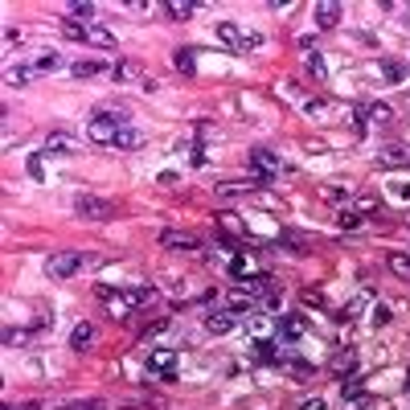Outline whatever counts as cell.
<instances>
[{
	"mask_svg": "<svg viewBox=\"0 0 410 410\" xmlns=\"http://www.w3.org/2000/svg\"><path fill=\"white\" fill-rule=\"evenodd\" d=\"M214 33H217V41H222V46H230L234 53H246V49L263 46V33H255V29H238L234 21H222Z\"/></svg>",
	"mask_w": 410,
	"mask_h": 410,
	"instance_id": "6da1fadb",
	"label": "cell"
},
{
	"mask_svg": "<svg viewBox=\"0 0 410 410\" xmlns=\"http://www.w3.org/2000/svg\"><path fill=\"white\" fill-rule=\"evenodd\" d=\"M250 169H255V185L263 189V185H275V181H279L283 160H279V152H271V148H255V152H250Z\"/></svg>",
	"mask_w": 410,
	"mask_h": 410,
	"instance_id": "7a4b0ae2",
	"label": "cell"
},
{
	"mask_svg": "<svg viewBox=\"0 0 410 410\" xmlns=\"http://www.w3.org/2000/svg\"><path fill=\"white\" fill-rule=\"evenodd\" d=\"M120 127H127V115H123V111H98L95 120L87 123V136L98 140V144H115Z\"/></svg>",
	"mask_w": 410,
	"mask_h": 410,
	"instance_id": "3957f363",
	"label": "cell"
},
{
	"mask_svg": "<svg viewBox=\"0 0 410 410\" xmlns=\"http://www.w3.org/2000/svg\"><path fill=\"white\" fill-rule=\"evenodd\" d=\"M66 33H70L74 41H87V46H98V49H115V33L111 29H103V25H82V21H66L62 25Z\"/></svg>",
	"mask_w": 410,
	"mask_h": 410,
	"instance_id": "277c9868",
	"label": "cell"
},
{
	"mask_svg": "<svg viewBox=\"0 0 410 410\" xmlns=\"http://www.w3.org/2000/svg\"><path fill=\"white\" fill-rule=\"evenodd\" d=\"M82 267H87V255H78V250H58V255L46 259V275L49 279H70L74 271H82Z\"/></svg>",
	"mask_w": 410,
	"mask_h": 410,
	"instance_id": "5b68a950",
	"label": "cell"
},
{
	"mask_svg": "<svg viewBox=\"0 0 410 410\" xmlns=\"http://www.w3.org/2000/svg\"><path fill=\"white\" fill-rule=\"evenodd\" d=\"M74 214L87 217V222H107V217H115V205H111V201H103V197L78 193V197H74Z\"/></svg>",
	"mask_w": 410,
	"mask_h": 410,
	"instance_id": "8992f818",
	"label": "cell"
},
{
	"mask_svg": "<svg viewBox=\"0 0 410 410\" xmlns=\"http://www.w3.org/2000/svg\"><path fill=\"white\" fill-rule=\"evenodd\" d=\"M308 337V320L300 312H288V316H279V324H275V340L279 345H295V340H304Z\"/></svg>",
	"mask_w": 410,
	"mask_h": 410,
	"instance_id": "52a82bcc",
	"label": "cell"
},
{
	"mask_svg": "<svg viewBox=\"0 0 410 410\" xmlns=\"http://www.w3.org/2000/svg\"><path fill=\"white\" fill-rule=\"evenodd\" d=\"M172 369H177V349H169V345H156V349H148V373H160V378H169Z\"/></svg>",
	"mask_w": 410,
	"mask_h": 410,
	"instance_id": "ba28073f",
	"label": "cell"
},
{
	"mask_svg": "<svg viewBox=\"0 0 410 410\" xmlns=\"http://www.w3.org/2000/svg\"><path fill=\"white\" fill-rule=\"evenodd\" d=\"M98 300L111 308V316H120V320H127V316H132V304H127V295H123L120 288H107V283H98Z\"/></svg>",
	"mask_w": 410,
	"mask_h": 410,
	"instance_id": "9c48e42d",
	"label": "cell"
},
{
	"mask_svg": "<svg viewBox=\"0 0 410 410\" xmlns=\"http://www.w3.org/2000/svg\"><path fill=\"white\" fill-rule=\"evenodd\" d=\"M242 316L234 308H222V312H210L205 316V328L214 333V337H226V333H234V324H238Z\"/></svg>",
	"mask_w": 410,
	"mask_h": 410,
	"instance_id": "30bf717a",
	"label": "cell"
},
{
	"mask_svg": "<svg viewBox=\"0 0 410 410\" xmlns=\"http://www.w3.org/2000/svg\"><path fill=\"white\" fill-rule=\"evenodd\" d=\"M78 140H74L70 132H49L46 136V148H41V152H49V156H70V152H78Z\"/></svg>",
	"mask_w": 410,
	"mask_h": 410,
	"instance_id": "8fae6325",
	"label": "cell"
},
{
	"mask_svg": "<svg viewBox=\"0 0 410 410\" xmlns=\"http://www.w3.org/2000/svg\"><path fill=\"white\" fill-rule=\"evenodd\" d=\"M353 369H357V353H353V349H337V353H333V373L345 382V378H357Z\"/></svg>",
	"mask_w": 410,
	"mask_h": 410,
	"instance_id": "7c38bea8",
	"label": "cell"
},
{
	"mask_svg": "<svg viewBox=\"0 0 410 410\" xmlns=\"http://www.w3.org/2000/svg\"><path fill=\"white\" fill-rule=\"evenodd\" d=\"M160 246H169V250H197L201 242H197L193 234H185V230H165V234H160Z\"/></svg>",
	"mask_w": 410,
	"mask_h": 410,
	"instance_id": "4fadbf2b",
	"label": "cell"
},
{
	"mask_svg": "<svg viewBox=\"0 0 410 410\" xmlns=\"http://www.w3.org/2000/svg\"><path fill=\"white\" fill-rule=\"evenodd\" d=\"M312 17H316L320 29H333V25L340 21V4H337V0H320V4L312 8Z\"/></svg>",
	"mask_w": 410,
	"mask_h": 410,
	"instance_id": "5bb4252c",
	"label": "cell"
},
{
	"mask_svg": "<svg viewBox=\"0 0 410 410\" xmlns=\"http://www.w3.org/2000/svg\"><path fill=\"white\" fill-rule=\"evenodd\" d=\"M107 70H111V66H107V62H95V58H78L70 66V74L78 82H82V78H95V74H107Z\"/></svg>",
	"mask_w": 410,
	"mask_h": 410,
	"instance_id": "9a60e30c",
	"label": "cell"
},
{
	"mask_svg": "<svg viewBox=\"0 0 410 410\" xmlns=\"http://www.w3.org/2000/svg\"><path fill=\"white\" fill-rule=\"evenodd\" d=\"M91 340H95V324H74V333H70V349L74 353H82V349H91Z\"/></svg>",
	"mask_w": 410,
	"mask_h": 410,
	"instance_id": "2e32d148",
	"label": "cell"
},
{
	"mask_svg": "<svg viewBox=\"0 0 410 410\" xmlns=\"http://www.w3.org/2000/svg\"><path fill=\"white\" fill-rule=\"evenodd\" d=\"M361 115H365V123H378V127H386V123L394 120V111H390L386 103H365Z\"/></svg>",
	"mask_w": 410,
	"mask_h": 410,
	"instance_id": "e0dca14e",
	"label": "cell"
},
{
	"mask_svg": "<svg viewBox=\"0 0 410 410\" xmlns=\"http://www.w3.org/2000/svg\"><path fill=\"white\" fill-rule=\"evenodd\" d=\"M115 148H123V152H136V148H144V132H140V127H120V136H115Z\"/></svg>",
	"mask_w": 410,
	"mask_h": 410,
	"instance_id": "ac0fdd59",
	"label": "cell"
},
{
	"mask_svg": "<svg viewBox=\"0 0 410 410\" xmlns=\"http://www.w3.org/2000/svg\"><path fill=\"white\" fill-rule=\"evenodd\" d=\"M304 66H308V74H312L316 82H324V78H328V66H324L320 49H312V46H308V58H304Z\"/></svg>",
	"mask_w": 410,
	"mask_h": 410,
	"instance_id": "d6986e66",
	"label": "cell"
},
{
	"mask_svg": "<svg viewBox=\"0 0 410 410\" xmlns=\"http://www.w3.org/2000/svg\"><path fill=\"white\" fill-rule=\"evenodd\" d=\"M29 78H37V66H33V62H17V66H8V82H13V87H25Z\"/></svg>",
	"mask_w": 410,
	"mask_h": 410,
	"instance_id": "ffe728a7",
	"label": "cell"
},
{
	"mask_svg": "<svg viewBox=\"0 0 410 410\" xmlns=\"http://www.w3.org/2000/svg\"><path fill=\"white\" fill-rule=\"evenodd\" d=\"M123 295H127L132 308H148V304L156 300V288H123Z\"/></svg>",
	"mask_w": 410,
	"mask_h": 410,
	"instance_id": "44dd1931",
	"label": "cell"
},
{
	"mask_svg": "<svg viewBox=\"0 0 410 410\" xmlns=\"http://www.w3.org/2000/svg\"><path fill=\"white\" fill-rule=\"evenodd\" d=\"M165 13H169L172 21H189V17L197 13V4H189V0H169V4H165Z\"/></svg>",
	"mask_w": 410,
	"mask_h": 410,
	"instance_id": "7402d4cb",
	"label": "cell"
},
{
	"mask_svg": "<svg viewBox=\"0 0 410 410\" xmlns=\"http://www.w3.org/2000/svg\"><path fill=\"white\" fill-rule=\"evenodd\" d=\"M406 160H410V152L406 148H398V144H390V148L378 152V165H406Z\"/></svg>",
	"mask_w": 410,
	"mask_h": 410,
	"instance_id": "603a6c76",
	"label": "cell"
},
{
	"mask_svg": "<svg viewBox=\"0 0 410 410\" xmlns=\"http://www.w3.org/2000/svg\"><path fill=\"white\" fill-rule=\"evenodd\" d=\"M390 271H394V275H402V279H410V255L406 250H390Z\"/></svg>",
	"mask_w": 410,
	"mask_h": 410,
	"instance_id": "cb8c5ba5",
	"label": "cell"
},
{
	"mask_svg": "<svg viewBox=\"0 0 410 410\" xmlns=\"http://www.w3.org/2000/svg\"><path fill=\"white\" fill-rule=\"evenodd\" d=\"M288 369H291V382H312V378H316V369L308 361H300V357H291Z\"/></svg>",
	"mask_w": 410,
	"mask_h": 410,
	"instance_id": "d4e9b609",
	"label": "cell"
},
{
	"mask_svg": "<svg viewBox=\"0 0 410 410\" xmlns=\"http://www.w3.org/2000/svg\"><path fill=\"white\" fill-rule=\"evenodd\" d=\"M172 66H177V70H185V74L197 70V62H193V53H189V49H177V53H172Z\"/></svg>",
	"mask_w": 410,
	"mask_h": 410,
	"instance_id": "484cf974",
	"label": "cell"
},
{
	"mask_svg": "<svg viewBox=\"0 0 410 410\" xmlns=\"http://www.w3.org/2000/svg\"><path fill=\"white\" fill-rule=\"evenodd\" d=\"M70 13H74V21L82 17V25H95V4H82V0H74Z\"/></svg>",
	"mask_w": 410,
	"mask_h": 410,
	"instance_id": "4316f807",
	"label": "cell"
},
{
	"mask_svg": "<svg viewBox=\"0 0 410 410\" xmlns=\"http://www.w3.org/2000/svg\"><path fill=\"white\" fill-rule=\"evenodd\" d=\"M33 66H37V74H49V70H58V66H62V58H58V53H41Z\"/></svg>",
	"mask_w": 410,
	"mask_h": 410,
	"instance_id": "83f0119b",
	"label": "cell"
},
{
	"mask_svg": "<svg viewBox=\"0 0 410 410\" xmlns=\"http://www.w3.org/2000/svg\"><path fill=\"white\" fill-rule=\"evenodd\" d=\"M337 222L345 226V230H357V226H361V214H357V210H340Z\"/></svg>",
	"mask_w": 410,
	"mask_h": 410,
	"instance_id": "f1b7e54d",
	"label": "cell"
},
{
	"mask_svg": "<svg viewBox=\"0 0 410 410\" xmlns=\"http://www.w3.org/2000/svg\"><path fill=\"white\" fill-rule=\"evenodd\" d=\"M230 275H234V279H238V283H242V279L250 275V263H246L242 255H238V259H230Z\"/></svg>",
	"mask_w": 410,
	"mask_h": 410,
	"instance_id": "f546056e",
	"label": "cell"
},
{
	"mask_svg": "<svg viewBox=\"0 0 410 410\" xmlns=\"http://www.w3.org/2000/svg\"><path fill=\"white\" fill-rule=\"evenodd\" d=\"M386 320H390L386 304H373V308H369V324H373V328H378V324H386Z\"/></svg>",
	"mask_w": 410,
	"mask_h": 410,
	"instance_id": "4dcf8cb0",
	"label": "cell"
},
{
	"mask_svg": "<svg viewBox=\"0 0 410 410\" xmlns=\"http://www.w3.org/2000/svg\"><path fill=\"white\" fill-rule=\"evenodd\" d=\"M29 340V333H21V328H4V345L8 349H17V345H25Z\"/></svg>",
	"mask_w": 410,
	"mask_h": 410,
	"instance_id": "1f68e13d",
	"label": "cell"
},
{
	"mask_svg": "<svg viewBox=\"0 0 410 410\" xmlns=\"http://www.w3.org/2000/svg\"><path fill=\"white\" fill-rule=\"evenodd\" d=\"M111 74H115V78H136V74H140V66H132V62H120V66H111Z\"/></svg>",
	"mask_w": 410,
	"mask_h": 410,
	"instance_id": "d6a6232c",
	"label": "cell"
},
{
	"mask_svg": "<svg viewBox=\"0 0 410 410\" xmlns=\"http://www.w3.org/2000/svg\"><path fill=\"white\" fill-rule=\"evenodd\" d=\"M324 111H328L324 98H308V115H320V120H324Z\"/></svg>",
	"mask_w": 410,
	"mask_h": 410,
	"instance_id": "836d02e7",
	"label": "cell"
},
{
	"mask_svg": "<svg viewBox=\"0 0 410 410\" xmlns=\"http://www.w3.org/2000/svg\"><path fill=\"white\" fill-rule=\"evenodd\" d=\"M222 226H226V230H230V234H246V226H242L238 217H230V214L222 217Z\"/></svg>",
	"mask_w": 410,
	"mask_h": 410,
	"instance_id": "e575fe53",
	"label": "cell"
},
{
	"mask_svg": "<svg viewBox=\"0 0 410 410\" xmlns=\"http://www.w3.org/2000/svg\"><path fill=\"white\" fill-rule=\"evenodd\" d=\"M300 410H328V406H324V398H304Z\"/></svg>",
	"mask_w": 410,
	"mask_h": 410,
	"instance_id": "d590c367",
	"label": "cell"
},
{
	"mask_svg": "<svg viewBox=\"0 0 410 410\" xmlns=\"http://www.w3.org/2000/svg\"><path fill=\"white\" fill-rule=\"evenodd\" d=\"M382 70H386V78H394V82H398V78H402V70H398V66H394V62H386V66H382Z\"/></svg>",
	"mask_w": 410,
	"mask_h": 410,
	"instance_id": "8d00e7d4",
	"label": "cell"
},
{
	"mask_svg": "<svg viewBox=\"0 0 410 410\" xmlns=\"http://www.w3.org/2000/svg\"><path fill=\"white\" fill-rule=\"evenodd\" d=\"M62 410H98L95 402H70V406H62Z\"/></svg>",
	"mask_w": 410,
	"mask_h": 410,
	"instance_id": "74e56055",
	"label": "cell"
},
{
	"mask_svg": "<svg viewBox=\"0 0 410 410\" xmlns=\"http://www.w3.org/2000/svg\"><path fill=\"white\" fill-rule=\"evenodd\" d=\"M4 410H37V406H4Z\"/></svg>",
	"mask_w": 410,
	"mask_h": 410,
	"instance_id": "f35d334b",
	"label": "cell"
}]
</instances>
